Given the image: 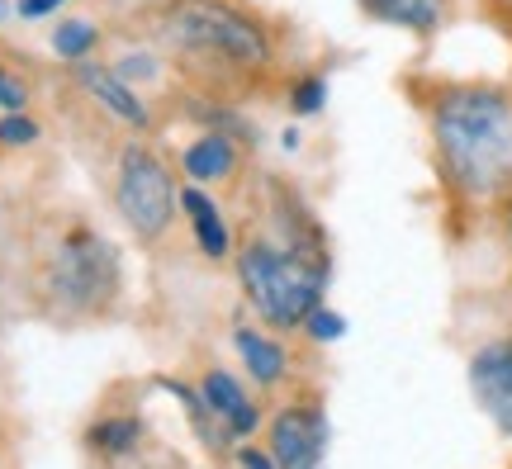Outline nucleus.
<instances>
[{"label":"nucleus","instance_id":"f257e3e1","mask_svg":"<svg viewBox=\"0 0 512 469\" xmlns=\"http://www.w3.org/2000/svg\"><path fill=\"white\" fill-rule=\"evenodd\" d=\"M432 138L451 190L489 199L512 181V100L494 86H456L432 109Z\"/></svg>","mask_w":512,"mask_h":469},{"label":"nucleus","instance_id":"6e6552de","mask_svg":"<svg viewBox=\"0 0 512 469\" xmlns=\"http://www.w3.org/2000/svg\"><path fill=\"white\" fill-rule=\"evenodd\" d=\"M200 398H204V408L219 417L233 436H252L256 422H261L256 403L247 398V389H242L228 370H209V375H204V384H200Z\"/></svg>","mask_w":512,"mask_h":469},{"label":"nucleus","instance_id":"4468645a","mask_svg":"<svg viewBox=\"0 0 512 469\" xmlns=\"http://www.w3.org/2000/svg\"><path fill=\"white\" fill-rule=\"evenodd\" d=\"M53 48L67 57V62H81V57L95 48V24H86V19H67V24H57Z\"/></svg>","mask_w":512,"mask_h":469},{"label":"nucleus","instance_id":"ddd939ff","mask_svg":"<svg viewBox=\"0 0 512 469\" xmlns=\"http://www.w3.org/2000/svg\"><path fill=\"white\" fill-rule=\"evenodd\" d=\"M361 10L380 24L394 29H413V34H432L446 19V0H361Z\"/></svg>","mask_w":512,"mask_h":469},{"label":"nucleus","instance_id":"4be33fe9","mask_svg":"<svg viewBox=\"0 0 512 469\" xmlns=\"http://www.w3.org/2000/svg\"><path fill=\"white\" fill-rule=\"evenodd\" d=\"M57 5H62V0H19V15H48Z\"/></svg>","mask_w":512,"mask_h":469},{"label":"nucleus","instance_id":"39448f33","mask_svg":"<svg viewBox=\"0 0 512 469\" xmlns=\"http://www.w3.org/2000/svg\"><path fill=\"white\" fill-rule=\"evenodd\" d=\"M53 289L67 308H100L114 289V256L91 233H76L53 261Z\"/></svg>","mask_w":512,"mask_h":469},{"label":"nucleus","instance_id":"6ab92c4d","mask_svg":"<svg viewBox=\"0 0 512 469\" xmlns=\"http://www.w3.org/2000/svg\"><path fill=\"white\" fill-rule=\"evenodd\" d=\"M114 76H119L124 86H128V81H133V76H152V57H138V53H133V57H124V62L114 67Z\"/></svg>","mask_w":512,"mask_h":469},{"label":"nucleus","instance_id":"0eeeda50","mask_svg":"<svg viewBox=\"0 0 512 469\" xmlns=\"http://www.w3.org/2000/svg\"><path fill=\"white\" fill-rule=\"evenodd\" d=\"M470 389L489 422L512 436V337H498L470 356Z\"/></svg>","mask_w":512,"mask_h":469},{"label":"nucleus","instance_id":"5701e85b","mask_svg":"<svg viewBox=\"0 0 512 469\" xmlns=\"http://www.w3.org/2000/svg\"><path fill=\"white\" fill-rule=\"evenodd\" d=\"M0 15H5V0H0Z\"/></svg>","mask_w":512,"mask_h":469},{"label":"nucleus","instance_id":"9d476101","mask_svg":"<svg viewBox=\"0 0 512 469\" xmlns=\"http://www.w3.org/2000/svg\"><path fill=\"white\" fill-rule=\"evenodd\" d=\"M233 346H238L242 365H247V375L256 379V384H280V379L290 375V356H285V346L271 342L266 332H256V327H238L233 332Z\"/></svg>","mask_w":512,"mask_h":469},{"label":"nucleus","instance_id":"20e7f679","mask_svg":"<svg viewBox=\"0 0 512 469\" xmlns=\"http://www.w3.org/2000/svg\"><path fill=\"white\" fill-rule=\"evenodd\" d=\"M119 214L133 233L143 237V242H157V237L171 228V218H176V185H171V171L162 166L157 152H147V147H124V157H119Z\"/></svg>","mask_w":512,"mask_h":469},{"label":"nucleus","instance_id":"f3484780","mask_svg":"<svg viewBox=\"0 0 512 469\" xmlns=\"http://www.w3.org/2000/svg\"><path fill=\"white\" fill-rule=\"evenodd\" d=\"M304 327H309L313 342H337V337L347 332V318H342V313H332V308H318Z\"/></svg>","mask_w":512,"mask_h":469},{"label":"nucleus","instance_id":"9b49d317","mask_svg":"<svg viewBox=\"0 0 512 469\" xmlns=\"http://www.w3.org/2000/svg\"><path fill=\"white\" fill-rule=\"evenodd\" d=\"M181 209L190 214V228H195V242H200L204 256H214V261H223V256L233 252V237H228V223H223L219 204L204 195V190H181Z\"/></svg>","mask_w":512,"mask_h":469},{"label":"nucleus","instance_id":"dca6fc26","mask_svg":"<svg viewBox=\"0 0 512 469\" xmlns=\"http://www.w3.org/2000/svg\"><path fill=\"white\" fill-rule=\"evenodd\" d=\"M323 100H328V81L323 76H309V81H299L290 91V109L294 114H318L323 109Z\"/></svg>","mask_w":512,"mask_h":469},{"label":"nucleus","instance_id":"aec40b11","mask_svg":"<svg viewBox=\"0 0 512 469\" xmlns=\"http://www.w3.org/2000/svg\"><path fill=\"white\" fill-rule=\"evenodd\" d=\"M24 100H29V95H24V86L0 72V109H24Z\"/></svg>","mask_w":512,"mask_h":469},{"label":"nucleus","instance_id":"7ed1b4c3","mask_svg":"<svg viewBox=\"0 0 512 469\" xmlns=\"http://www.w3.org/2000/svg\"><path fill=\"white\" fill-rule=\"evenodd\" d=\"M166 34L195 48V53L223 57L233 67H266L271 62V38L252 15H242L223 0H176L166 10Z\"/></svg>","mask_w":512,"mask_h":469},{"label":"nucleus","instance_id":"2eb2a0df","mask_svg":"<svg viewBox=\"0 0 512 469\" xmlns=\"http://www.w3.org/2000/svg\"><path fill=\"white\" fill-rule=\"evenodd\" d=\"M133 441H138V422H133V417H119V422H105V427H95V446H105L110 455L133 451Z\"/></svg>","mask_w":512,"mask_h":469},{"label":"nucleus","instance_id":"f03ea898","mask_svg":"<svg viewBox=\"0 0 512 469\" xmlns=\"http://www.w3.org/2000/svg\"><path fill=\"white\" fill-rule=\"evenodd\" d=\"M238 275L252 308L271 327H304L323 308L328 256L309 247H275L252 237L238 252Z\"/></svg>","mask_w":512,"mask_h":469},{"label":"nucleus","instance_id":"f8f14e48","mask_svg":"<svg viewBox=\"0 0 512 469\" xmlns=\"http://www.w3.org/2000/svg\"><path fill=\"white\" fill-rule=\"evenodd\" d=\"M181 166L195 185L223 181V176H233V166H238V147L228 143L223 133H204V138H195V143L185 147Z\"/></svg>","mask_w":512,"mask_h":469},{"label":"nucleus","instance_id":"a211bd4d","mask_svg":"<svg viewBox=\"0 0 512 469\" xmlns=\"http://www.w3.org/2000/svg\"><path fill=\"white\" fill-rule=\"evenodd\" d=\"M38 138V124L34 119H24V114H10V119H0V143L5 147H24Z\"/></svg>","mask_w":512,"mask_h":469},{"label":"nucleus","instance_id":"423d86ee","mask_svg":"<svg viewBox=\"0 0 512 469\" xmlns=\"http://www.w3.org/2000/svg\"><path fill=\"white\" fill-rule=\"evenodd\" d=\"M328 413L318 403H294L271 422L275 469H328Z\"/></svg>","mask_w":512,"mask_h":469},{"label":"nucleus","instance_id":"1a4fd4ad","mask_svg":"<svg viewBox=\"0 0 512 469\" xmlns=\"http://www.w3.org/2000/svg\"><path fill=\"white\" fill-rule=\"evenodd\" d=\"M76 81H81V86H86V91H91L100 105L110 109L114 119H124V124H133V128H147V105L133 91H128V86L114 72L95 67V62H76Z\"/></svg>","mask_w":512,"mask_h":469},{"label":"nucleus","instance_id":"412c9836","mask_svg":"<svg viewBox=\"0 0 512 469\" xmlns=\"http://www.w3.org/2000/svg\"><path fill=\"white\" fill-rule=\"evenodd\" d=\"M238 460H242V469H275L271 451H256V446H242Z\"/></svg>","mask_w":512,"mask_h":469}]
</instances>
